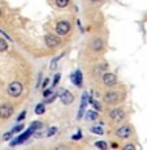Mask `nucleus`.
I'll list each match as a JSON object with an SVG mask.
<instances>
[{
    "label": "nucleus",
    "mask_w": 147,
    "mask_h": 150,
    "mask_svg": "<svg viewBox=\"0 0 147 150\" xmlns=\"http://www.w3.org/2000/svg\"><path fill=\"white\" fill-rule=\"evenodd\" d=\"M22 90H24V86H22V83H20L18 81H13V82H11L9 85H8V88H7L8 94H9L11 97H14V98L21 96Z\"/></svg>",
    "instance_id": "obj_1"
},
{
    "label": "nucleus",
    "mask_w": 147,
    "mask_h": 150,
    "mask_svg": "<svg viewBox=\"0 0 147 150\" xmlns=\"http://www.w3.org/2000/svg\"><path fill=\"white\" fill-rule=\"evenodd\" d=\"M13 114V106L9 103H4L0 106V117L1 119H8L9 116H12Z\"/></svg>",
    "instance_id": "obj_2"
},
{
    "label": "nucleus",
    "mask_w": 147,
    "mask_h": 150,
    "mask_svg": "<svg viewBox=\"0 0 147 150\" xmlns=\"http://www.w3.org/2000/svg\"><path fill=\"white\" fill-rule=\"evenodd\" d=\"M103 99H104V102L107 103V105H116L120 100V96L116 91H108V93H106Z\"/></svg>",
    "instance_id": "obj_3"
},
{
    "label": "nucleus",
    "mask_w": 147,
    "mask_h": 150,
    "mask_svg": "<svg viewBox=\"0 0 147 150\" xmlns=\"http://www.w3.org/2000/svg\"><path fill=\"white\" fill-rule=\"evenodd\" d=\"M46 41V45L48 46V47L53 48V47H57V46L61 43V41H60V38L57 35H53V34H47L44 38Z\"/></svg>",
    "instance_id": "obj_4"
},
{
    "label": "nucleus",
    "mask_w": 147,
    "mask_h": 150,
    "mask_svg": "<svg viewBox=\"0 0 147 150\" xmlns=\"http://www.w3.org/2000/svg\"><path fill=\"white\" fill-rule=\"evenodd\" d=\"M69 30H70V24L68 21H60L56 25V31L59 35H65L69 33Z\"/></svg>",
    "instance_id": "obj_5"
},
{
    "label": "nucleus",
    "mask_w": 147,
    "mask_h": 150,
    "mask_svg": "<svg viewBox=\"0 0 147 150\" xmlns=\"http://www.w3.org/2000/svg\"><path fill=\"white\" fill-rule=\"evenodd\" d=\"M34 132H35V131H34L33 128H29V129H27L26 132H25L24 134H21V136H20V137H17L14 141H12V142H11V146H16L17 144H22V142H25V141H26L27 138L30 137L33 133H34Z\"/></svg>",
    "instance_id": "obj_6"
},
{
    "label": "nucleus",
    "mask_w": 147,
    "mask_h": 150,
    "mask_svg": "<svg viewBox=\"0 0 147 150\" xmlns=\"http://www.w3.org/2000/svg\"><path fill=\"white\" fill-rule=\"evenodd\" d=\"M109 117H111L113 122L119 123V122H121V120L125 119V112H124L121 108H115L109 112Z\"/></svg>",
    "instance_id": "obj_7"
},
{
    "label": "nucleus",
    "mask_w": 147,
    "mask_h": 150,
    "mask_svg": "<svg viewBox=\"0 0 147 150\" xmlns=\"http://www.w3.org/2000/svg\"><path fill=\"white\" fill-rule=\"evenodd\" d=\"M132 134V128L129 125H122L119 129H116V136L120 138H126Z\"/></svg>",
    "instance_id": "obj_8"
},
{
    "label": "nucleus",
    "mask_w": 147,
    "mask_h": 150,
    "mask_svg": "<svg viewBox=\"0 0 147 150\" xmlns=\"http://www.w3.org/2000/svg\"><path fill=\"white\" fill-rule=\"evenodd\" d=\"M89 103V96L86 93L82 94V99H81V106H79V111H78V115H77V119L81 120V117L83 116V112H85V108Z\"/></svg>",
    "instance_id": "obj_9"
},
{
    "label": "nucleus",
    "mask_w": 147,
    "mask_h": 150,
    "mask_svg": "<svg viewBox=\"0 0 147 150\" xmlns=\"http://www.w3.org/2000/svg\"><path fill=\"white\" fill-rule=\"evenodd\" d=\"M103 82L107 86H113L117 82V77L113 73H104L103 74Z\"/></svg>",
    "instance_id": "obj_10"
},
{
    "label": "nucleus",
    "mask_w": 147,
    "mask_h": 150,
    "mask_svg": "<svg viewBox=\"0 0 147 150\" xmlns=\"http://www.w3.org/2000/svg\"><path fill=\"white\" fill-rule=\"evenodd\" d=\"M91 48L94 51H102L104 48V42L102 41L100 38H94L91 41Z\"/></svg>",
    "instance_id": "obj_11"
},
{
    "label": "nucleus",
    "mask_w": 147,
    "mask_h": 150,
    "mask_svg": "<svg viewBox=\"0 0 147 150\" xmlns=\"http://www.w3.org/2000/svg\"><path fill=\"white\" fill-rule=\"evenodd\" d=\"M74 100V97L72 96L70 91L68 90H64V93L61 94V102L64 103V105H70L72 102Z\"/></svg>",
    "instance_id": "obj_12"
},
{
    "label": "nucleus",
    "mask_w": 147,
    "mask_h": 150,
    "mask_svg": "<svg viewBox=\"0 0 147 150\" xmlns=\"http://www.w3.org/2000/svg\"><path fill=\"white\" fill-rule=\"evenodd\" d=\"M72 81H73L74 85L81 86V82H82V74H81L79 71H76V73L72 76Z\"/></svg>",
    "instance_id": "obj_13"
},
{
    "label": "nucleus",
    "mask_w": 147,
    "mask_h": 150,
    "mask_svg": "<svg viewBox=\"0 0 147 150\" xmlns=\"http://www.w3.org/2000/svg\"><path fill=\"white\" fill-rule=\"evenodd\" d=\"M86 119L90 120V122H93V120H96V119H98V112H95V111H89L87 114H86Z\"/></svg>",
    "instance_id": "obj_14"
},
{
    "label": "nucleus",
    "mask_w": 147,
    "mask_h": 150,
    "mask_svg": "<svg viewBox=\"0 0 147 150\" xmlns=\"http://www.w3.org/2000/svg\"><path fill=\"white\" fill-rule=\"evenodd\" d=\"M44 111H46V108H44V105H43V103H39V105L35 107V114L37 115L44 114Z\"/></svg>",
    "instance_id": "obj_15"
},
{
    "label": "nucleus",
    "mask_w": 147,
    "mask_h": 150,
    "mask_svg": "<svg viewBox=\"0 0 147 150\" xmlns=\"http://www.w3.org/2000/svg\"><path fill=\"white\" fill-rule=\"evenodd\" d=\"M8 50V43L4 41L3 38H0V52H4Z\"/></svg>",
    "instance_id": "obj_16"
},
{
    "label": "nucleus",
    "mask_w": 147,
    "mask_h": 150,
    "mask_svg": "<svg viewBox=\"0 0 147 150\" xmlns=\"http://www.w3.org/2000/svg\"><path fill=\"white\" fill-rule=\"evenodd\" d=\"M68 4H69V0H56V5L59 8H65L68 7Z\"/></svg>",
    "instance_id": "obj_17"
},
{
    "label": "nucleus",
    "mask_w": 147,
    "mask_h": 150,
    "mask_svg": "<svg viewBox=\"0 0 147 150\" xmlns=\"http://www.w3.org/2000/svg\"><path fill=\"white\" fill-rule=\"evenodd\" d=\"M42 127H43V124L40 123V122H33L30 124V128H33L34 131H38V129H42Z\"/></svg>",
    "instance_id": "obj_18"
},
{
    "label": "nucleus",
    "mask_w": 147,
    "mask_h": 150,
    "mask_svg": "<svg viewBox=\"0 0 147 150\" xmlns=\"http://www.w3.org/2000/svg\"><path fill=\"white\" fill-rule=\"evenodd\" d=\"M90 131L93 132V133H96V134H103V133H104V131H103L100 127H93Z\"/></svg>",
    "instance_id": "obj_19"
},
{
    "label": "nucleus",
    "mask_w": 147,
    "mask_h": 150,
    "mask_svg": "<svg viewBox=\"0 0 147 150\" xmlns=\"http://www.w3.org/2000/svg\"><path fill=\"white\" fill-rule=\"evenodd\" d=\"M95 146L99 149H103V150L107 149V144H106L104 141H98V142H95Z\"/></svg>",
    "instance_id": "obj_20"
},
{
    "label": "nucleus",
    "mask_w": 147,
    "mask_h": 150,
    "mask_svg": "<svg viewBox=\"0 0 147 150\" xmlns=\"http://www.w3.org/2000/svg\"><path fill=\"white\" fill-rule=\"evenodd\" d=\"M56 94H50V96H48L47 98H46V100H44V103H51L52 102V100H55L56 99Z\"/></svg>",
    "instance_id": "obj_21"
},
{
    "label": "nucleus",
    "mask_w": 147,
    "mask_h": 150,
    "mask_svg": "<svg viewBox=\"0 0 147 150\" xmlns=\"http://www.w3.org/2000/svg\"><path fill=\"white\" fill-rule=\"evenodd\" d=\"M91 103H93V107L96 110V111H100V110H102V106H100V103L98 102V100H91Z\"/></svg>",
    "instance_id": "obj_22"
},
{
    "label": "nucleus",
    "mask_w": 147,
    "mask_h": 150,
    "mask_svg": "<svg viewBox=\"0 0 147 150\" xmlns=\"http://www.w3.org/2000/svg\"><path fill=\"white\" fill-rule=\"evenodd\" d=\"M61 56H63V55H60V56H57L55 60H52V63H51V69H55V68H56V63L59 62L60 59H61Z\"/></svg>",
    "instance_id": "obj_23"
},
{
    "label": "nucleus",
    "mask_w": 147,
    "mask_h": 150,
    "mask_svg": "<svg viewBox=\"0 0 147 150\" xmlns=\"http://www.w3.org/2000/svg\"><path fill=\"white\" fill-rule=\"evenodd\" d=\"M22 129H24V124H22V125H17V127H14L13 128L12 133H18V132H21Z\"/></svg>",
    "instance_id": "obj_24"
},
{
    "label": "nucleus",
    "mask_w": 147,
    "mask_h": 150,
    "mask_svg": "<svg viewBox=\"0 0 147 150\" xmlns=\"http://www.w3.org/2000/svg\"><path fill=\"white\" fill-rule=\"evenodd\" d=\"M56 132H57V128H56V127H51L50 131H48V133H47V136H52V134H55Z\"/></svg>",
    "instance_id": "obj_25"
},
{
    "label": "nucleus",
    "mask_w": 147,
    "mask_h": 150,
    "mask_svg": "<svg viewBox=\"0 0 147 150\" xmlns=\"http://www.w3.org/2000/svg\"><path fill=\"white\" fill-rule=\"evenodd\" d=\"M25 116H26V111L21 112V114L18 115V117H17V122H22V120L25 119Z\"/></svg>",
    "instance_id": "obj_26"
},
{
    "label": "nucleus",
    "mask_w": 147,
    "mask_h": 150,
    "mask_svg": "<svg viewBox=\"0 0 147 150\" xmlns=\"http://www.w3.org/2000/svg\"><path fill=\"white\" fill-rule=\"evenodd\" d=\"M60 77H61V76H60L59 73H57L56 76H55V80H53V83H52V88H53V86H56V85H57V82L60 81Z\"/></svg>",
    "instance_id": "obj_27"
},
{
    "label": "nucleus",
    "mask_w": 147,
    "mask_h": 150,
    "mask_svg": "<svg viewBox=\"0 0 147 150\" xmlns=\"http://www.w3.org/2000/svg\"><path fill=\"white\" fill-rule=\"evenodd\" d=\"M12 136H13V133H12V131H11V132H8V133H5L4 136H3V138H4V140H9Z\"/></svg>",
    "instance_id": "obj_28"
},
{
    "label": "nucleus",
    "mask_w": 147,
    "mask_h": 150,
    "mask_svg": "<svg viewBox=\"0 0 147 150\" xmlns=\"http://www.w3.org/2000/svg\"><path fill=\"white\" fill-rule=\"evenodd\" d=\"M0 34H1V35H4V37H5V38H7V39H9V41H12V38H11V37L8 35V34H5L4 31L1 30V29H0Z\"/></svg>",
    "instance_id": "obj_29"
},
{
    "label": "nucleus",
    "mask_w": 147,
    "mask_h": 150,
    "mask_svg": "<svg viewBox=\"0 0 147 150\" xmlns=\"http://www.w3.org/2000/svg\"><path fill=\"white\" fill-rule=\"evenodd\" d=\"M50 94H51V89H47V90L43 91V96H44V97H48Z\"/></svg>",
    "instance_id": "obj_30"
},
{
    "label": "nucleus",
    "mask_w": 147,
    "mask_h": 150,
    "mask_svg": "<svg viewBox=\"0 0 147 150\" xmlns=\"http://www.w3.org/2000/svg\"><path fill=\"white\" fill-rule=\"evenodd\" d=\"M124 149H125V150H130V149H132V150H134V149H135V146H134V145H126Z\"/></svg>",
    "instance_id": "obj_31"
},
{
    "label": "nucleus",
    "mask_w": 147,
    "mask_h": 150,
    "mask_svg": "<svg viewBox=\"0 0 147 150\" xmlns=\"http://www.w3.org/2000/svg\"><path fill=\"white\" fill-rule=\"evenodd\" d=\"M48 82H50V80H48V79H46V80H44V81H43V85H42V88H43V89H44V88H46V86H47V85H48Z\"/></svg>",
    "instance_id": "obj_32"
},
{
    "label": "nucleus",
    "mask_w": 147,
    "mask_h": 150,
    "mask_svg": "<svg viewBox=\"0 0 147 150\" xmlns=\"http://www.w3.org/2000/svg\"><path fill=\"white\" fill-rule=\"evenodd\" d=\"M72 138H73V140H77V138H81V133L78 132V133H77V134H73V136H72Z\"/></svg>",
    "instance_id": "obj_33"
},
{
    "label": "nucleus",
    "mask_w": 147,
    "mask_h": 150,
    "mask_svg": "<svg viewBox=\"0 0 147 150\" xmlns=\"http://www.w3.org/2000/svg\"><path fill=\"white\" fill-rule=\"evenodd\" d=\"M117 146H119V145H117V144H116V142H113V144H112V148H115V149H116V148H117Z\"/></svg>",
    "instance_id": "obj_34"
},
{
    "label": "nucleus",
    "mask_w": 147,
    "mask_h": 150,
    "mask_svg": "<svg viewBox=\"0 0 147 150\" xmlns=\"http://www.w3.org/2000/svg\"><path fill=\"white\" fill-rule=\"evenodd\" d=\"M93 3H98V1H102V0H91Z\"/></svg>",
    "instance_id": "obj_35"
},
{
    "label": "nucleus",
    "mask_w": 147,
    "mask_h": 150,
    "mask_svg": "<svg viewBox=\"0 0 147 150\" xmlns=\"http://www.w3.org/2000/svg\"><path fill=\"white\" fill-rule=\"evenodd\" d=\"M0 16H1V9H0Z\"/></svg>",
    "instance_id": "obj_36"
}]
</instances>
